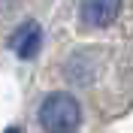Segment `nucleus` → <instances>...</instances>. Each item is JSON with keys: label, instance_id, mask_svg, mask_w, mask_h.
<instances>
[{"label": "nucleus", "instance_id": "f257e3e1", "mask_svg": "<svg viewBox=\"0 0 133 133\" xmlns=\"http://www.w3.org/2000/svg\"><path fill=\"white\" fill-rule=\"evenodd\" d=\"M82 124V106L73 94H49L39 106V127L45 133H76Z\"/></svg>", "mask_w": 133, "mask_h": 133}, {"label": "nucleus", "instance_id": "f03ea898", "mask_svg": "<svg viewBox=\"0 0 133 133\" xmlns=\"http://www.w3.org/2000/svg\"><path fill=\"white\" fill-rule=\"evenodd\" d=\"M118 12H121V3H115V0H88V3L79 6L82 24H88V27H106V24H112V21L118 18Z\"/></svg>", "mask_w": 133, "mask_h": 133}, {"label": "nucleus", "instance_id": "20e7f679", "mask_svg": "<svg viewBox=\"0 0 133 133\" xmlns=\"http://www.w3.org/2000/svg\"><path fill=\"white\" fill-rule=\"evenodd\" d=\"M6 133H18V130H6Z\"/></svg>", "mask_w": 133, "mask_h": 133}, {"label": "nucleus", "instance_id": "7ed1b4c3", "mask_svg": "<svg viewBox=\"0 0 133 133\" xmlns=\"http://www.w3.org/2000/svg\"><path fill=\"white\" fill-rule=\"evenodd\" d=\"M9 45H15L18 58H33L36 55V49H39V27L36 24H21L15 33H12V39H9Z\"/></svg>", "mask_w": 133, "mask_h": 133}]
</instances>
